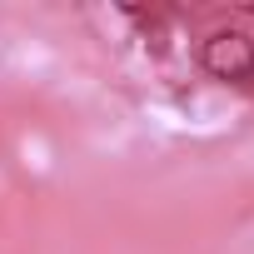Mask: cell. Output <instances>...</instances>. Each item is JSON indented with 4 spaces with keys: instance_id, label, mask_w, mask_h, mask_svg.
Listing matches in <instances>:
<instances>
[{
    "instance_id": "6da1fadb",
    "label": "cell",
    "mask_w": 254,
    "mask_h": 254,
    "mask_svg": "<svg viewBox=\"0 0 254 254\" xmlns=\"http://www.w3.org/2000/svg\"><path fill=\"white\" fill-rule=\"evenodd\" d=\"M199 65L224 80V85H249L254 80V35L244 30H214L199 45Z\"/></svg>"
},
{
    "instance_id": "7a4b0ae2",
    "label": "cell",
    "mask_w": 254,
    "mask_h": 254,
    "mask_svg": "<svg viewBox=\"0 0 254 254\" xmlns=\"http://www.w3.org/2000/svg\"><path fill=\"white\" fill-rule=\"evenodd\" d=\"M249 85H254V80H249Z\"/></svg>"
}]
</instances>
